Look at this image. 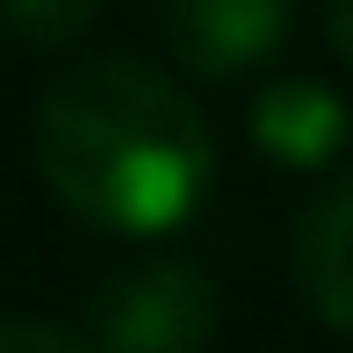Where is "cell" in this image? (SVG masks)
<instances>
[{
    "instance_id": "6da1fadb",
    "label": "cell",
    "mask_w": 353,
    "mask_h": 353,
    "mask_svg": "<svg viewBox=\"0 0 353 353\" xmlns=\"http://www.w3.org/2000/svg\"><path fill=\"white\" fill-rule=\"evenodd\" d=\"M37 166L108 238H166L202 210L216 144L188 87L144 58H79L37 101Z\"/></svg>"
},
{
    "instance_id": "7a4b0ae2",
    "label": "cell",
    "mask_w": 353,
    "mask_h": 353,
    "mask_svg": "<svg viewBox=\"0 0 353 353\" xmlns=\"http://www.w3.org/2000/svg\"><path fill=\"white\" fill-rule=\"evenodd\" d=\"M216 339V281L195 260H137L94 288L87 346L94 353H210Z\"/></svg>"
},
{
    "instance_id": "3957f363",
    "label": "cell",
    "mask_w": 353,
    "mask_h": 353,
    "mask_svg": "<svg viewBox=\"0 0 353 353\" xmlns=\"http://www.w3.org/2000/svg\"><path fill=\"white\" fill-rule=\"evenodd\" d=\"M159 22L195 79H245L288 43L296 0H166Z\"/></svg>"
},
{
    "instance_id": "277c9868",
    "label": "cell",
    "mask_w": 353,
    "mask_h": 353,
    "mask_svg": "<svg viewBox=\"0 0 353 353\" xmlns=\"http://www.w3.org/2000/svg\"><path fill=\"white\" fill-rule=\"evenodd\" d=\"M245 130L260 144V159H274L288 173H325L332 159L346 152V137H353V108L339 101V87H325V79L281 72V79H267V87L252 94Z\"/></svg>"
},
{
    "instance_id": "5b68a950",
    "label": "cell",
    "mask_w": 353,
    "mask_h": 353,
    "mask_svg": "<svg viewBox=\"0 0 353 353\" xmlns=\"http://www.w3.org/2000/svg\"><path fill=\"white\" fill-rule=\"evenodd\" d=\"M296 288L332 332H353V166L317 188V202L296 216Z\"/></svg>"
},
{
    "instance_id": "8992f818",
    "label": "cell",
    "mask_w": 353,
    "mask_h": 353,
    "mask_svg": "<svg viewBox=\"0 0 353 353\" xmlns=\"http://www.w3.org/2000/svg\"><path fill=\"white\" fill-rule=\"evenodd\" d=\"M101 8L108 0H0V22L22 43H37V51H58V43H72Z\"/></svg>"
},
{
    "instance_id": "52a82bcc",
    "label": "cell",
    "mask_w": 353,
    "mask_h": 353,
    "mask_svg": "<svg viewBox=\"0 0 353 353\" xmlns=\"http://www.w3.org/2000/svg\"><path fill=\"white\" fill-rule=\"evenodd\" d=\"M0 353H94V346L51 317H0Z\"/></svg>"
},
{
    "instance_id": "ba28073f",
    "label": "cell",
    "mask_w": 353,
    "mask_h": 353,
    "mask_svg": "<svg viewBox=\"0 0 353 353\" xmlns=\"http://www.w3.org/2000/svg\"><path fill=\"white\" fill-rule=\"evenodd\" d=\"M325 37H332V51L353 65V0H325Z\"/></svg>"
}]
</instances>
